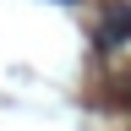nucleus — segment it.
Returning <instances> with one entry per match:
<instances>
[{
  "instance_id": "f257e3e1",
  "label": "nucleus",
  "mask_w": 131,
  "mask_h": 131,
  "mask_svg": "<svg viewBox=\"0 0 131 131\" xmlns=\"http://www.w3.org/2000/svg\"><path fill=\"white\" fill-rule=\"evenodd\" d=\"M109 27L115 33H131V0H115L109 6Z\"/></svg>"
}]
</instances>
